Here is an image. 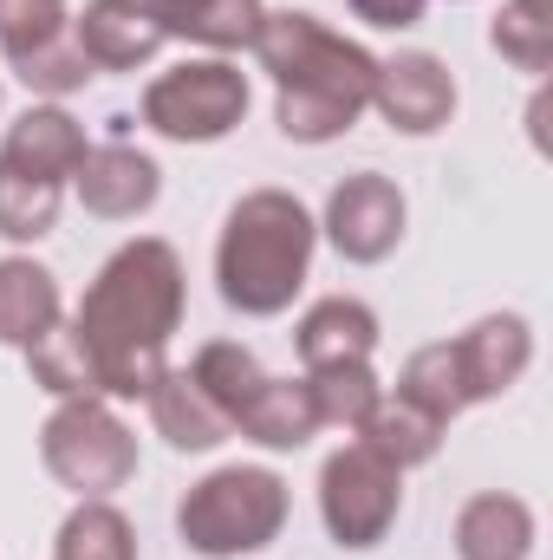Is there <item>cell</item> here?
<instances>
[{
  "mask_svg": "<svg viewBox=\"0 0 553 560\" xmlns=\"http://www.w3.org/2000/svg\"><path fill=\"white\" fill-rule=\"evenodd\" d=\"M189 313L183 255L163 235L125 242L85 287V300L26 352V372L52 398L143 405L169 372V339Z\"/></svg>",
  "mask_w": 553,
  "mask_h": 560,
  "instance_id": "obj_1",
  "label": "cell"
},
{
  "mask_svg": "<svg viewBox=\"0 0 553 560\" xmlns=\"http://www.w3.org/2000/svg\"><path fill=\"white\" fill-rule=\"evenodd\" d=\"M255 59L274 79V125L286 143H332L372 112L378 52L332 33L306 7H268Z\"/></svg>",
  "mask_w": 553,
  "mask_h": 560,
  "instance_id": "obj_2",
  "label": "cell"
},
{
  "mask_svg": "<svg viewBox=\"0 0 553 560\" xmlns=\"http://www.w3.org/2000/svg\"><path fill=\"white\" fill-rule=\"evenodd\" d=\"M319 222L293 189H248L215 235V293L242 319H274L313 275Z\"/></svg>",
  "mask_w": 553,
  "mask_h": 560,
  "instance_id": "obj_3",
  "label": "cell"
},
{
  "mask_svg": "<svg viewBox=\"0 0 553 560\" xmlns=\"http://www.w3.org/2000/svg\"><path fill=\"white\" fill-rule=\"evenodd\" d=\"M293 515V495L268 463H222L202 482H189V495L176 502V535L183 548L202 560H242L274 548L280 528Z\"/></svg>",
  "mask_w": 553,
  "mask_h": 560,
  "instance_id": "obj_4",
  "label": "cell"
},
{
  "mask_svg": "<svg viewBox=\"0 0 553 560\" xmlns=\"http://www.w3.org/2000/svg\"><path fill=\"white\" fill-rule=\"evenodd\" d=\"M39 463L72 495H118L138 476V430L111 411V398H59L39 423Z\"/></svg>",
  "mask_w": 553,
  "mask_h": 560,
  "instance_id": "obj_5",
  "label": "cell"
},
{
  "mask_svg": "<svg viewBox=\"0 0 553 560\" xmlns=\"http://www.w3.org/2000/svg\"><path fill=\"white\" fill-rule=\"evenodd\" d=\"M138 118L169 143H222L248 118V72L235 59H183L143 85Z\"/></svg>",
  "mask_w": 553,
  "mask_h": 560,
  "instance_id": "obj_6",
  "label": "cell"
},
{
  "mask_svg": "<svg viewBox=\"0 0 553 560\" xmlns=\"http://www.w3.org/2000/svg\"><path fill=\"white\" fill-rule=\"evenodd\" d=\"M398 515H404V469H391L378 450L352 436L319 463V522L332 548L365 555L398 528Z\"/></svg>",
  "mask_w": 553,
  "mask_h": 560,
  "instance_id": "obj_7",
  "label": "cell"
},
{
  "mask_svg": "<svg viewBox=\"0 0 553 560\" xmlns=\"http://www.w3.org/2000/svg\"><path fill=\"white\" fill-rule=\"evenodd\" d=\"M404 222H411L404 189H398L391 176H378V170H352V176L332 183L326 215H319V235H326L352 268H378V261L398 255Z\"/></svg>",
  "mask_w": 553,
  "mask_h": 560,
  "instance_id": "obj_8",
  "label": "cell"
},
{
  "mask_svg": "<svg viewBox=\"0 0 553 560\" xmlns=\"http://www.w3.org/2000/svg\"><path fill=\"white\" fill-rule=\"evenodd\" d=\"M372 112L398 131V138H436L456 118V72L436 52H391L378 59L372 79Z\"/></svg>",
  "mask_w": 553,
  "mask_h": 560,
  "instance_id": "obj_9",
  "label": "cell"
},
{
  "mask_svg": "<svg viewBox=\"0 0 553 560\" xmlns=\"http://www.w3.org/2000/svg\"><path fill=\"white\" fill-rule=\"evenodd\" d=\"M456 352V378H462V405H489V398H508L528 365H534V326L521 313H482L469 332L449 339Z\"/></svg>",
  "mask_w": 553,
  "mask_h": 560,
  "instance_id": "obj_10",
  "label": "cell"
},
{
  "mask_svg": "<svg viewBox=\"0 0 553 560\" xmlns=\"http://www.w3.org/2000/svg\"><path fill=\"white\" fill-rule=\"evenodd\" d=\"M72 189H79L85 215H98V222H138V215L156 209V196H163V170H156V156H143L138 143L111 138V143H92L85 150Z\"/></svg>",
  "mask_w": 553,
  "mask_h": 560,
  "instance_id": "obj_11",
  "label": "cell"
},
{
  "mask_svg": "<svg viewBox=\"0 0 553 560\" xmlns=\"http://www.w3.org/2000/svg\"><path fill=\"white\" fill-rule=\"evenodd\" d=\"M72 46L92 59V72H143L169 46V33L143 0H85V13L72 20Z\"/></svg>",
  "mask_w": 553,
  "mask_h": 560,
  "instance_id": "obj_12",
  "label": "cell"
},
{
  "mask_svg": "<svg viewBox=\"0 0 553 560\" xmlns=\"http://www.w3.org/2000/svg\"><path fill=\"white\" fill-rule=\"evenodd\" d=\"M85 125L66 112V105H26L7 138H0V163L26 170V176H46V183H72L79 163H85Z\"/></svg>",
  "mask_w": 553,
  "mask_h": 560,
  "instance_id": "obj_13",
  "label": "cell"
},
{
  "mask_svg": "<svg viewBox=\"0 0 553 560\" xmlns=\"http://www.w3.org/2000/svg\"><path fill=\"white\" fill-rule=\"evenodd\" d=\"M293 352H299L306 372L372 359V352H378V313H372L365 300H352V293H326V300H313V306L299 313Z\"/></svg>",
  "mask_w": 553,
  "mask_h": 560,
  "instance_id": "obj_14",
  "label": "cell"
},
{
  "mask_svg": "<svg viewBox=\"0 0 553 560\" xmlns=\"http://www.w3.org/2000/svg\"><path fill=\"white\" fill-rule=\"evenodd\" d=\"M66 319V293L33 255H0V346L33 352Z\"/></svg>",
  "mask_w": 553,
  "mask_h": 560,
  "instance_id": "obj_15",
  "label": "cell"
},
{
  "mask_svg": "<svg viewBox=\"0 0 553 560\" xmlns=\"http://www.w3.org/2000/svg\"><path fill=\"white\" fill-rule=\"evenodd\" d=\"M143 405H150L156 436H163L169 450H183V456H209L215 443H228V436H235V423L209 405V392L189 378V365H169V372L150 385V398H143Z\"/></svg>",
  "mask_w": 553,
  "mask_h": 560,
  "instance_id": "obj_16",
  "label": "cell"
},
{
  "mask_svg": "<svg viewBox=\"0 0 553 560\" xmlns=\"http://www.w3.org/2000/svg\"><path fill=\"white\" fill-rule=\"evenodd\" d=\"M456 555L462 560H528L534 555V509L508 489L469 495L456 515Z\"/></svg>",
  "mask_w": 553,
  "mask_h": 560,
  "instance_id": "obj_17",
  "label": "cell"
},
{
  "mask_svg": "<svg viewBox=\"0 0 553 560\" xmlns=\"http://www.w3.org/2000/svg\"><path fill=\"white\" fill-rule=\"evenodd\" d=\"M365 450H378L391 469H416V463H430L436 450H443V436H449V423L430 418L423 405H411V398H398V392H385L378 405H372V418L352 430Z\"/></svg>",
  "mask_w": 553,
  "mask_h": 560,
  "instance_id": "obj_18",
  "label": "cell"
},
{
  "mask_svg": "<svg viewBox=\"0 0 553 560\" xmlns=\"http://www.w3.org/2000/svg\"><path fill=\"white\" fill-rule=\"evenodd\" d=\"M235 430L261 450H306L319 436V418H313V398H306V378H261L255 398L242 405Z\"/></svg>",
  "mask_w": 553,
  "mask_h": 560,
  "instance_id": "obj_19",
  "label": "cell"
},
{
  "mask_svg": "<svg viewBox=\"0 0 553 560\" xmlns=\"http://www.w3.org/2000/svg\"><path fill=\"white\" fill-rule=\"evenodd\" d=\"M52 560H138V528L111 495H79L52 535Z\"/></svg>",
  "mask_w": 553,
  "mask_h": 560,
  "instance_id": "obj_20",
  "label": "cell"
},
{
  "mask_svg": "<svg viewBox=\"0 0 553 560\" xmlns=\"http://www.w3.org/2000/svg\"><path fill=\"white\" fill-rule=\"evenodd\" d=\"M306 398H313V418L319 430H358V423L372 418V405L385 398V385H378V372H372V359H352V365H319V372H306Z\"/></svg>",
  "mask_w": 553,
  "mask_h": 560,
  "instance_id": "obj_21",
  "label": "cell"
},
{
  "mask_svg": "<svg viewBox=\"0 0 553 560\" xmlns=\"http://www.w3.org/2000/svg\"><path fill=\"white\" fill-rule=\"evenodd\" d=\"M189 378L209 392V405H215L222 418L235 423V418H242V405L255 398V385H261L268 372H261L255 346H242V339H209V346H196V359H189Z\"/></svg>",
  "mask_w": 553,
  "mask_h": 560,
  "instance_id": "obj_22",
  "label": "cell"
},
{
  "mask_svg": "<svg viewBox=\"0 0 553 560\" xmlns=\"http://www.w3.org/2000/svg\"><path fill=\"white\" fill-rule=\"evenodd\" d=\"M59 202H66V183H46V176L0 163V242H20V248L46 242L59 222Z\"/></svg>",
  "mask_w": 553,
  "mask_h": 560,
  "instance_id": "obj_23",
  "label": "cell"
},
{
  "mask_svg": "<svg viewBox=\"0 0 553 560\" xmlns=\"http://www.w3.org/2000/svg\"><path fill=\"white\" fill-rule=\"evenodd\" d=\"M489 46L515 66V72H548L553 66V0H502Z\"/></svg>",
  "mask_w": 553,
  "mask_h": 560,
  "instance_id": "obj_24",
  "label": "cell"
},
{
  "mask_svg": "<svg viewBox=\"0 0 553 560\" xmlns=\"http://www.w3.org/2000/svg\"><path fill=\"white\" fill-rule=\"evenodd\" d=\"M398 398H411L423 405L430 418L456 423L469 405H462V378H456V352H449V339H436V346H416L411 359H404V372H398Z\"/></svg>",
  "mask_w": 553,
  "mask_h": 560,
  "instance_id": "obj_25",
  "label": "cell"
},
{
  "mask_svg": "<svg viewBox=\"0 0 553 560\" xmlns=\"http://www.w3.org/2000/svg\"><path fill=\"white\" fill-rule=\"evenodd\" d=\"M261 20H268V7H261V0H202V7L176 26V39H189V46H202V52L228 59V52H255Z\"/></svg>",
  "mask_w": 553,
  "mask_h": 560,
  "instance_id": "obj_26",
  "label": "cell"
},
{
  "mask_svg": "<svg viewBox=\"0 0 553 560\" xmlns=\"http://www.w3.org/2000/svg\"><path fill=\"white\" fill-rule=\"evenodd\" d=\"M13 66V79L39 98V105H59V98H72V92H85L98 72H92V59L72 46V33L66 39H52V46H33L26 59H7Z\"/></svg>",
  "mask_w": 553,
  "mask_h": 560,
  "instance_id": "obj_27",
  "label": "cell"
},
{
  "mask_svg": "<svg viewBox=\"0 0 553 560\" xmlns=\"http://www.w3.org/2000/svg\"><path fill=\"white\" fill-rule=\"evenodd\" d=\"M66 33H72L66 0H0V52L7 59H26L33 46H52Z\"/></svg>",
  "mask_w": 553,
  "mask_h": 560,
  "instance_id": "obj_28",
  "label": "cell"
},
{
  "mask_svg": "<svg viewBox=\"0 0 553 560\" xmlns=\"http://www.w3.org/2000/svg\"><path fill=\"white\" fill-rule=\"evenodd\" d=\"M345 7H352V20H365L372 33H411L430 0H345Z\"/></svg>",
  "mask_w": 553,
  "mask_h": 560,
  "instance_id": "obj_29",
  "label": "cell"
},
{
  "mask_svg": "<svg viewBox=\"0 0 553 560\" xmlns=\"http://www.w3.org/2000/svg\"><path fill=\"white\" fill-rule=\"evenodd\" d=\"M143 7H150V13H156V26H163V33L176 39V26H183V20H189V13H196L202 0H143Z\"/></svg>",
  "mask_w": 553,
  "mask_h": 560,
  "instance_id": "obj_30",
  "label": "cell"
}]
</instances>
